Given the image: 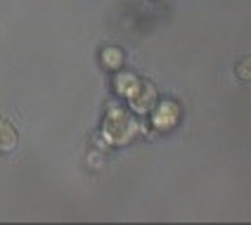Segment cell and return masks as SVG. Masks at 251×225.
I'll list each match as a JSON object with an SVG mask.
<instances>
[{
	"mask_svg": "<svg viewBox=\"0 0 251 225\" xmlns=\"http://www.w3.org/2000/svg\"><path fill=\"white\" fill-rule=\"evenodd\" d=\"M17 130L12 128L10 121H5V119H0V152H12L14 147H17Z\"/></svg>",
	"mask_w": 251,
	"mask_h": 225,
	"instance_id": "obj_1",
	"label": "cell"
},
{
	"mask_svg": "<svg viewBox=\"0 0 251 225\" xmlns=\"http://www.w3.org/2000/svg\"><path fill=\"white\" fill-rule=\"evenodd\" d=\"M237 76L242 78V81H251V57H247V59H242V62H239Z\"/></svg>",
	"mask_w": 251,
	"mask_h": 225,
	"instance_id": "obj_2",
	"label": "cell"
}]
</instances>
